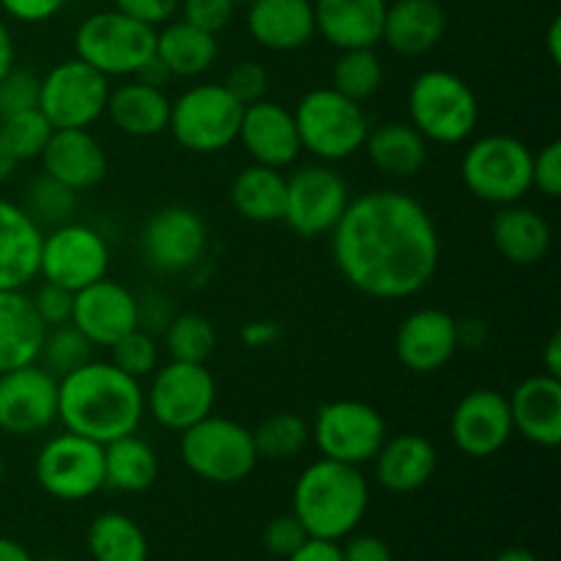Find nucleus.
Listing matches in <instances>:
<instances>
[{
    "instance_id": "obj_59",
    "label": "nucleus",
    "mask_w": 561,
    "mask_h": 561,
    "mask_svg": "<svg viewBox=\"0 0 561 561\" xmlns=\"http://www.w3.org/2000/svg\"><path fill=\"white\" fill-rule=\"evenodd\" d=\"M548 55H551L553 64H561V20L551 22V27H548Z\"/></svg>"
},
{
    "instance_id": "obj_44",
    "label": "nucleus",
    "mask_w": 561,
    "mask_h": 561,
    "mask_svg": "<svg viewBox=\"0 0 561 561\" xmlns=\"http://www.w3.org/2000/svg\"><path fill=\"white\" fill-rule=\"evenodd\" d=\"M38 82H42V77L14 66L0 80V118L11 113H22V110L38 107Z\"/></svg>"
},
{
    "instance_id": "obj_45",
    "label": "nucleus",
    "mask_w": 561,
    "mask_h": 561,
    "mask_svg": "<svg viewBox=\"0 0 561 561\" xmlns=\"http://www.w3.org/2000/svg\"><path fill=\"white\" fill-rule=\"evenodd\" d=\"M236 5H239L236 0H181L179 9L181 20L217 36L219 31L230 25Z\"/></svg>"
},
{
    "instance_id": "obj_31",
    "label": "nucleus",
    "mask_w": 561,
    "mask_h": 561,
    "mask_svg": "<svg viewBox=\"0 0 561 561\" xmlns=\"http://www.w3.org/2000/svg\"><path fill=\"white\" fill-rule=\"evenodd\" d=\"M115 129L131 137H157L168 131L170 99L164 88H153L131 77L118 88H110L107 110H104Z\"/></svg>"
},
{
    "instance_id": "obj_8",
    "label": "nucleus",
    "mask_w": 561,
    "mask_h": 561,
    "mask_svg": "<svg viewBox=\"0 0 561 561\" xmlns=\"http://www.w3.org/2000/svg\"><path fill=\"white\" fill-rule=\"evenodd\" d=\"M179 455L192 474L214 485L244 482L261 460L250 427L214 414L181 433Z\"/></svg>"
},
{
    "instance_id": "obj_53",
    "label": "nucleus",
    "mask_w": 561,
    "mask_h": 561,
    "mask_svg": "<svg viewBox=\"0 0 561 561\" xmlns=\"http://www.w3.org/2000/svg\"><path fill=\"white\" fill-rule=\"evenodd\" d=\"M285 561H343V548L334 540H318L307 537Z\"/></svg>"
},
{
    "instance_id": "obj_7",
    "label": "nucleus",
    "mask_w": 561,
    "mask_h": 561,
    "mask_svg": "<svg viewBox=\"0 0 561 561\" xmlns=\"http://www.w3.org/2000/svg\"><path fill=\"white\" fill-rule=\"evenodd\" d=\"M157 47V27L118 9L85 16L75 33L77 58L104 77H135Z\"/></svg>"
},
{
    "instance_id": "obj_42",
    "label": "nucleus",
    "mask_w": 561,
    "mask_h": 561,
    "mask_svg": "<svg viewBox=\"0 0 561 561\" xmlns=\"http://www.w3.org/2000/svg\"><path fill=\"white\" fill-rule=\"evenodd\" d=\"M91 351L93 345L88 343L85 334L77 332L71 323H64V327L47 329L38 362H42L44 370H49L55 378H60L66 376V373L77 370L80 365H85V362H91Z\"/></svg>"
},
{
    "instance_id": "obj_58",
    "label": "nucleus",
    "mask_w": 561,
    "mask_h": 561,
    "mask_svg": "<svg viewBox=\"0 0 561 561\" xmlns=\"http://www.w3.org/2000/svg\"><path fill=\"white\" fill-rule=\"evenodd\" d=\"M0 561H33L25 546H20L16 540L9 537H0Z\"/></svg>"
},
{
    "instance_id": "obj_49",
    "label": "nucleus",
    "mask_w": 561,
    "mask_h": 561,
    "mask_svg": "<svg viewBox=\"0 0 561 561\" xmlns=\"http://www.w3.org/2000/svg\"><path fill=\"white\" fill-rule=\"evenodd\" d=\"M531 190H540L546 197L561 195V142L553 140L540 153L531 157Z\"/></svg>"
},
{
    "instance_id": "obj_12",
    "label": "nucleus",
    "mask_w": 561,
    "mask_h": 561,
    "mask_svg": "<svg viewBox=\"0 0 561 561\" xmlns=\"http://www.w3.org/2000/svg\"><path fill=\"white\" fill-rule=\"evenodd\" d=\"M38 488L58 502H85L104 488V444L77 433L49 438L33 463Z\"/></svg>"
},
{
    "instance_id": "obj_39",
    "label": "nucleus",
    "mask_w": 561,
    "mask_h": 561,
    "mask_svg": "<svg viewBox=\"0 0 561 561\" xmlns=\"http://www.w3.org/2000/svg\"><path fill=\"white\" fill-rule=\"evenodd\" d=\"M164 348H168L170 359L175 362L206 365L217 348V332H214L211 321L201 312H181L168 323Z\"/></svg>"
},
{
    "instance_id": "obj_48",
    "label": "nucleus",
    "mask_w": 561,
    "mask_h": 561,
    "mask_svg": "<svg viewBox=\"0 0 561 561\" xmlns=\"http://www.w3.org/2000/svg\"><path fill=\"white\" fill-rule=\"evenodd\" d=\"M241 104H252L263 99L268 88V75L257 60H241V64L230 66L228 77L222 82Z\"/></svg>"
},
{
    "instance_id": "obj_18",
    "label": "nucleus",
    "mask_w": 561,
    "mask_h": 561,
    "mask_svg": "<svg viewBox=\"0 0 561 561\" xmlns=\"http://www.w3.org/2000/svg\"><path fill=\"white\" fill-rule=\"evenodd\" d=\"M69 323L85 334L93 348H110L121 337L140 329V301L129 288L102 277L99 283L77 290Z\"/></svg>"
},
{
    "instance_id": "obj_5",
    "label": "nucleus",
    "mask_w": 561,
    "mask_h": 561,
    "mask_svg": "<svg viewBox=\"0 0 561 561\" xmlns=\"http://www.w3.org/2000/svg\"><path fill=\"white\" fill-rule=\"evenodd\" d=\"M296 131L305 151L321 162H343L362 151L367 140L365 107L329 88H312L294 110Z\"/></svg>"
},
{
    "instance_id": "obj_34",
    "label": "nucleus",
    "mask_w": 561,
    "mask_h": 561,
    "mask_svg": "<svg viewBox=\"0 0 561 561\" xmlns=\"http://www.w3.org/2000/svg\"><path fill=\"white\" fill-rule=\"evenodd\" d=\"M230 203H233V208L247 222H283L285 175L279 170L252 162L230 184Z\"/></svg>"
},
{
    "instance_id": "obj_1",
    "label": "nucleus",
    "mask_w": 561,
    "mask_h": 561,
    "mask_svg": "<svg viewBox=\"0 0 561 561\" xmlns=\"http://www.w3.org/2000/svg\"><path fill=\"white\" fill-rule=\"evenodd\" d=\"M329 236L337 272L370 299L422 294L442 261L433 217L416 197L398 190H373L351 201Z\"/></svg>"
},
{
    "instance_id": "obj_36",
    "label": "nucleus",
    "mask_w": 561,
    "mask_h": 561,
    "mask_svg": "<svg viewBox=\"0 0 561 561\" xmlns=\"http://www.w3.org/2000/svg\"><path fill=\"white\" fill-rule=\"evenodd\" d=\"M88 553L93 561H148L146 531L124 513H102L88 526Z\"/></svg>"
},
{
    "instance_id": "obj_57",
    "label": "nucleus",
    "mask_w": 561,
    "mask_h": 561,
    "mask_svg": "<svg viewBox=\"0 0 561 561\" xmlns=\"http://www.w3.org/2000/svg\"><path fill=\"white\" fill-rule=\"evenodd\" d=\"M14 69V38H11L9 27L0 20V80Z\"/></svg>"
},
{
    "instance_id": "obj_38",
    "label": "nucleus",
    "mask_w": 561,
    "mask_h": 561,
    "mask_svg": "<svg viewBox=\"0 0 561 561\" xmlns=\"http://www.w3.org/2000/svg\"><path fill=\"white\" fill-rule=\"evenodd\" d=\"M252 442H255L257 458L290 460L310 444V425L299 414L277 411L252 431Z\"/></svg>"
},
{
    "instance_id": "obj_9",
    "label": "nucleus",
    "mask_w": 561,
    "mask_h": 561,
    "mask_svg": "<svg viewBox=\"0 0 561 561\" xmlns=\"http://www.w3.org/2000/svg\"><path fill=\"white\" fill-rule=\"evenodd\" d=\"M244 104L222 82H201L170 102L168 129L192 153H219L239 137Z\"/></svg>"
},
{
    "instance_id": "obj_20",
    "label": "nucleus",
    "mask_w": 561,
    "mask_h": 561,
    "mask_svg": "<svg viewBox=\"0 0 561 561\" xmlns=\"http://www.w3.org/2000/svg\"><path fill=\"white\" fill-rule=\"evenodd\" d=\"M458 348V321L438 307L414 310L403 318L394 334L398 362L405 370L420 373V376H431L447 367Z\"/></svg>"
},
{
    "instance_id": "obj_52",
    "label": "nucleus",
    "mask_w": 561,
    "mask_h": 561,
    "mask_svg": "<svg viewBox=\"0 0 561 561\" xmlns=\"http://www.w3.org/2000/svg\"><path fill=\"white\" fill-rule=\"evenodd\" d=\"M343 561H394L387 542L376 535H348L345 537Z\"/></svg>"
},
{
    "instance_id": "obj_61",
    "label": "nucleus",
    "mask_w": 561,
    "mask_h": 561,
    "mask_svg": "<svg viewBox=\"0 0 561 561\" xmlns=\"http://www.w3.org/2000/svg\"><path fill=\"white\" fill-rule=\"evenodd\" d=\"M493 561H540L529 548H507V551L499 553Z\"/></svg>"
},
{
    "instance_id": "obj_19",
    "label": "nucleus",
    "mask_w": 561,
    "mask_h": 561,
    "mask_svg": "<svg viewBox=\"0 0 561 561\" xmlns=\"http://www.w3.org/2000/svg\"><path fill=\"white\" fill-rule=\"evenodd\" d=\"M449 433L466 458L485 460L499 455L515 433L507 398L488 387L471 389L455 405Z\"/></svg>"
},
{
    "instance_id": "obj_25",
    "label": "nucleus",
    "mask_w": 561,
    "mask_h": 561,
    "mask_svg": "<svg viewBox=\"0 0 561 561\" xmlns=\"http://www.w3.org/2000/svg\"><path fill=\"white\" fill-rule=\"evenodd\" d=\"M247 31L272 53H294L316 36L312 0H252L247 3Z\"/></svg>"
},
{
    "instance_id": "obj_13",
    "label": "nucleus",
    "mask_w": 561,
    "mask_h": 561,
    "mask_svg": "<svg viewBox=\"0 0 561 561\" xmlns=\"http://www.w3.org/2000/svg\"><path fill=\"white\" fill-rule=\"evenodd\" d=\"M217 383L206 365L175 362L157 367L146 392V411L164 431L184 433L214 414Z\"/></svg>"
},
{
    "instance_id": "obj_37",
    "label": "nucleus",
    "mask_w": 561,
    "mask_h": 561,
    "mask_svg": "<svg viewBox=\"0 0 561 561\" xmlns=\"http://www.w3.org/2000/svg\"><path fill=\"white\" fill-rule=\"evenodd\" d=\"M383 82V64L378 58L376 47L340 49V58L334 60L332 88L354 102H367L376 96Z\"/></svg>"
},
{
    "instance_id": "obj_35",
    "label": "nucleus",
    "mask_w": 561,
    "mask_h": 561,
    "mask_svg": "<svg viewBox=\"0 0 561 561\" xmlns=\"http://www.w3.org/2000/svg\"><path fill=\"white\" fill-rule=\"evenodd\" d=\"M159 458L148 442L129 433L104 444V485L113 491L140 493L157 482Z\"/></svg>"
},
{
    "instance_id": "obj_30",
    "label": "nucleus",
    "mask_w": 561,
    "mask_h": 561,
    "mask_svg": "<svg viewBox=\"0 0 561 561\" xmlns=\"http://www.w3.org/2000/svg\"><path fill=\"white\" fill-rule=\"evenodd\" d=\"M47 327L25 290H0V373L38 362Z\"/></svg>"
},
{
    "instance_id": "obj_6",
    "label": "nucleus",
    "mask_w": 561,
    "mask_h": 561,
    "mask_svg": "<svg viewBox=\"0 0 561 561\" xmlns=\"http://www.w3.org/2000/svg\"><path fill=\"white\" fill-rule=\"evenodd\" d=\"M531 151L513 135H485L466 148L460 181L466 190L491 206L520 203L531 192Z\"/></svg>"
},
{
    "instance_id": "obj_40",
    "label": "nucleus",
    "mask_w": 561,
    "mask_h": 561,
    "mask_svg": "<svg viewBox=\"0 0 561 561\" xmlns=\"http://www.w3.org/2000/svg\"><path fill=\"white\" fill-rule=\"evenodd\" d=\"M49 135H53V124L44 118L38 107L0 118V140L16 162H31V159L42 157Z\"/></svg>"
},
{
    "instance_id": "obj_33",
    "label": "nucleus",
    "mask_w": 561,
    "mask_h": 561,
    "mask_svg": "<svg viewBox=\"0 0 561 561\" xmlns=\"http://www.w3.org/2000/svg\"><path fill=\"white\" fill-rule=\"evenodd\" d=\"M153 55L162 60L170 77H201L217 60V36L184 20L168 22L162 31H157Z\"/></svg>"
},
{
    "instance_id": "obj_29",
    "label": "nucleus",
    "mask_w": 561,
    "mask_h": 561,
    "mask_svg": "<svg viewBox=\"0 0 561 561\" xmlns=\"http://www.w3.org/2000/svg\"><path fill=\"white\" fill-rule=\"evenodd\" d=\"M551 225L529 206H499L491 219V241L504 261L515 266H535L551 250Z\"/></svg>"
},
{
    "instance_id": "obj_11",
    "label": "nucleus",
    "mask_w": 561,
    "mask_h": 561,
    "mask_svg": "<svg viewBox=\"0 0 561 561\" xmlns=\"http://www.w3.org/2000/svg\"><path fill=\"white\" fill-rule=\"evenodd\" d=\"M310 438L321 458L365 466L387 442V422L365 400H329L316 411Z\"/></svg>"
},
{
    "instance_id": "obj_43",
    "label": "nucleus",
    "mask_w": 561,
    "mask_h": 561,
    "mask_svg": "<svg viewBox=\"0 0 561 561\" xmlns=\"http://www.w3.org/2000/svg\"><path fill=\"white\" fill-rule=\"evenodd\" d=\"M110 362H113L118 370H124L126 376L140 381V378L151 376L159 367V348L157 343H153L151 334L135 329V332L121 337L115 345H110Z\"/></svg>"
},
{
    "instance_id": "obj_26",
    "label": "nucleus",
    "mask_w": 561,
    "mask_h": 561,
    "mask_svg": "<svg viewBox=\"0 0 561 561\" xmlns=\"http://www.w3.org/2000/svg\"><path fill=\"white\" fill-rule=\"evenodd\" d=\"M316 33L332 47H376L381 42L387 0H316Z\"/></svg>"
},
{
    "instance_id": "obj_55",
    "label": "nucleus",
    "mask_w": 561,
    "mask_h": 561,
    "mask_svg": "<svg viewBox=\"0 0 561 561\" xmlns=\"http://www.w3.org/2000/svg\"><path fill=\"white\" fill-rule=\"evenodd\" d=\"M135 80L148 82V85H153V88H164V85H168V80H173V77H170V71L164 69L162 60H159L157 55H153V58L148 60V64L142 66L140 71H137Z\"/></svg>"
},
{
    "instance_id": "obj_62",
    "label": "nucleus",
    "mask_w": 561,
    "mask_h": 561,
    "mask_svg": "<svg viewBox=\"0 0 561 561\" xmlns=\"http://www.w3.org/2000/svg\"><path fill=\"white\" fill-rule=\"evenodd\" d=\"M236 3H252V0H236Z\"/></svg>"
},
{
    "instance_id": "obj_54",
    "label": "nucleus",
    "mask_w": 561,
    "mask_h": 561,
    "mask_svg": "<svg viewBox=\"0 0 561 561\" xmlns=\"http://www.w3.org/2000/svg\"><path fill=\"white\" fill-rule=\"evenodd\" d=\"M279 337V327L274 321H250L241 329V343L250 348H266L274 345Z\"/></svg>"
},
{
    "instance_id": "obj_41",
    "label": "nucleus",
    "mask_w": 561,
    "mask_h": 561,
    "mask_svg": "<svg viewBox=\"0 0 561 561\" xmlns=\"http://www.w3.org/2000/svg\"><path fill=\"white\" fill-rule=\"evenodd\" d=\"M77 195L80 192L69 190L66 184H60V181L49 179L47 173L38 175L36 181H31V186H27V195H25V211L31 214L33 222L42 228V225H49V228H55V225H64L69 222L71 214L77 211Z\"/></svg>"
},
{
    "instance_id": "obj_17",
    "label": "nucleus",
    "mask_w": 561,
    "mask_h": 561,
    "mask_svg": "<svg viewBox=\"0 0 561 561\" xmlns=\"http://www.w3.org/2000/svg\"><path fill=\"white\" fill-rule=\"evenodd\" d=\"M140 247L146 261L164 274L190 272L208 250V228L190 206H162L148 217Z\"/></svg>"
},
{
    "instance_id": "obj_15",
    "label": "nucleus",
    "mask_w": 561,
    "mask_h": 561,
    "mask_svg": "<svg viewBox=\"0 0 561 561\" xmlns=\"http://www.w3.org/2000/svg\"><path fill=\"white\" fill-rule=\"evenodd\" d=\"M110 247L99 230L82 222L55 225L42 239V257H38V277L44 283L77 290L107 277Z\"/></svg>"
},
{
    "instance_id": "obj_32",
    "label": "nucleus",
    "mask_w": 561,
    "mask_h": 561,
    "mask_svg": "<svg viewBox=\"0 0 561 561\" xmlns=\"http://www.w3.org/2000/svg\"><path fill=\"white\" fill-rule=\"evenodd\" d=\"M373 168L394 179H411L427 164V140L403 121L381 124L367 131V140L362 146Z\"/></svg>"
},
{
    "instance_id": "obj_27",
    "label": "nucleus",
    "mask_w": 561,
    "mask_h": 561,
    "mask_svg": "<svg viewBox=\"0 0 561 561\" xmlns=\"http://www.w3.org/2000/svg\"><path fill=\"white\" fill-rule=\"evenodd\" d=\"M373 463H376V480L383 491L414 493L436 474L438 453L431 438L420 433H400L392 438L387 436Z\"/></svg>"
},
{
    "instance_id": "obj_22",
    "label": "nucleus",
    "mask_w": 561,
    "mask_h": 561,
    "mask_svg": "<svg viewBox=\"0 0 561 561\" xmlns=\"http://www.w3.org/2000/svg\"><path fill=\"white\" fill-rule=\"evenodd\" d=\"M513 431L537 447L553 449L561 442V378L537 373L524 378L507 398Z\"/></svg>"
},
{
    "instance_id": "obj_46",
    "label": "nucleus",
    "mask_w": 561,
    "mask_h": 561,
    "mask_svg": "<svg viewBox=\"0 0 561 561\" xmlns=\"http://www.w3.org/2000/svg\"><path fill=\"white\" fill-rule=\"evenodd\" d=\"M307 537L310 535H307L305 526L299 524V518H296L294 513L274 515L266 524V529H263V548H266L272 557L288 559Z\"/></svg>"
},
{
    "instance_id": "obj_16",
    "label": "nucleus",
    "mask_w": 561,
    "mask_h": 561,
    "mask_svg": "<svg viewBox=\"0 0 561 561\" xmlns=\"http://www.w3.org/2000/svg\"><path fill=\"white\" fill-rule=\"evenodd\" d=\"M58 422V378L38 362L0 373V431L31 438Z\"/></svg>"
},
{
    "instance_id": "obj_14",
    "label": "nucleus",
    "mask_w": 561,
    "mask_h": 561,
    "mask_svg": "<svg viewBox=\"0 0 561 561\" xmlns=\"http://www.w3.org/2000/svg\"><path fill=\"white\" fill-rule=\"evenodd\" d=\"M351 203L348 181L329 164H305L285 179L283 222L301 239L332 233Z\"/></svg>"
},
{
    "instance_id": "obj_3",
    "label": "nucleus",
    "mask_w": 561,
    "mask_h": 561,
    "mask_svg": "<svg viewBox=\"0 0 561 561\" xmlns=\"http://www.w3.org/2000/svg\"><path fill=\"white\" fill-rule=\"evenodd\" d=\"M370 504V485L359 466L318 458L294 485V510L305 531L318 540H345L359 529Z\"/></svg>"
},
{
    "instance_id": "obj_28",
    "label": "nucleus",
    "mask_w": 561,
    "mask_h": 561,
    "mask_svg": "<svg viewBox=\"0 0 561 561\" xmlns=\"http://www.w3.org/2000/svg\"><path fill=\"white\" fill-rule=\"evenodd\" d=\"M447 31V14L438 0H394L387 3L381 42L398 55H425L438 47Z\"/></svg>"
},
{
    "instance_id": "obj_47",
    "label": "nucleus",
    "mask_w": 561,
    "mask_h": 561,
    "mask_svg": "<svg viewBox=\"0 0 561 561\" xmlns=\"http://www.w3.org/2000/svg\"><path fill=\"white\" fill-rule=\"evenodd\" d=\"M33 310L42 318V323L47 329L64 327V323L71 321V310H75V294L60 285L44 283L36 294L31 296Z\"/></svg>"
},
{
    "instance_id": "obj_24",
    "label": "nucleus",
    "mask_w": 561,
    "mask_h": 561,
    "mask_svg": "<svg viewBox=\"0 0 561 561\" xmlns=\"http://www.w3.org/2000/svg\"><path fill=\"white\" fill-rule=\"evenodd\" d=\"M42 228L11 201H0V290H22L38 277Z\"/></svg>"
},
{
    "instance_id": "obj_23",
    "label": "nucleus",
    "mask_w": 561,
    "mask_h": 561,
    "mask_svg": "<svg viewBox=\"0 0 561 561\" xmlns=\"http://www.w3.org/2000/svg\"><path fill=\"white\" fill-rule=\"evenodd\" d=\"M44 173L69 190H93L107 175V153L88 129H53L42 151Z\"/></svg>"
},
{
    "instance_id": "obj_10",
    "label": "nucleus",
    "mask_w": 561,
    "mask_h": 561,
    "mask_svg": "<svg viewBox=\"0 0 561 561\" xmlns=\"http://www.w3.org/2000/svg\"><path fill=\"white\" fill-rule=\"evenodd\" d=\"M107 77L80 58L60 60L38 82V110L53 129H88L107 110Z\"/></svg>"
},
{
    "instance_id": "obj_60",
    "label": "nucleus",
    "mask_w": 561,
    "mask_h": 561,
    "mask_svg": "<svg viewBox=\"0 0 561 561\" xmlns=\"http://www.w3.org/2000/svg\"><path fill=\"white\" fill-rule=\"evenodd\" d=\"M16 159L11 157L9 153V148L3 146V140H0V184H3V181H9L11 175H14V170H16Z\"/></svg>"
},
{
    "instance_id": "obj_56",
    "label": "nucleus",
    "mask_w": 561,
    "mask_h": 561,
    "mask_svg": "<svg viewBox=\"0 0 561 561\" xmlns=\"http://www.w3.org/2000/svg\"><path fill=\"white\" fill-rule=\"evenodd\" d=\"M542 367L548 373V376L553 378H561V334L553 332L551 340L546 343V348H542Z\"/></svg>"
},
{
    "instance_id": "obj_4",
    "label": "nucleus",
    "mask_w": 561,
    "mask_h": 561,
    "mask_svg": "<svg viewBox=\"0 0 561 561\" xmlns=\"http://www.w3.org/2000/svg\"><path fill=\"white\" fill-rule=\"evenodd\" d=\"M411 126L438 146L469 140L480 121L477 93L463 77L444 69L422 71L409 88Z\"/></svg>"
},
{
    "instance_id": "obj_2",
    "label": "nucleus",
    "mask_w": 561,
    "mask_h": 561,
    "mask_svg": "<svg viewBox=\"0 0 561 561\" xmlns=\"http://www.w3.org/2000/svg\"><path fill=\"white\" fill-rule=\"evenodd\" d=\"M146 416V389L113 362H85L58 378V422L69 433L110 444L137 433Z\"/></svg>"
},
{
    "instance_id": "obj_51",
    "label": "nucleus",
    "mask_w": 561,
    "mask_h": 561,
    "mask_svg": "<svg viewBox=\"0 0 561 561\" xmlns=\"http://www.w3.org/2000/svg\"><path fill=\"white\" fill-rule=\"evenodd\" d=\"M64 5L66 0H0V9H3L11 20L27 22V25L53 20V16L60 14Z\"/></svg>"
},
{
    "instance_id": "obj_63",
    "label": "nucleus",
    "mask_w": 561,
    "mask_h": 561,
    "mask_svg": "<svg viewBox=\"0 0 561 561\" xmlns=\"http://www.w3.org/2000/svg\"><path fill=\"white\" fill-rule=\"evenodd\" d=\"M47 561H60V559H47Z\"/></svg>"
},
{
    "instance_id": "obj_50",
    "label": "nucleus",
    "mask_w": 561,
    "mask_h": 561,
    "mask_svg": "<svg viewBox=\"0 0 561 561\" xmlns=\"http://www.w3.org/2000/svg\"><path fill=\"white\" fill-rule=\"evenodd\" d=\"M113 3L115 9L124 11V14L157 27V25H164V22L179 11L181 0H113Z\"/></svg>"
},
{
    "instance_id": "obj_21",
    "label": "nucleus",
    "mask_w": 561,
    "mask_h": 561,
    "mask_svg": "<svg viewBox=\"0 0 561 561\" xmlns=\"http://www.w3.org/2000/svg\"><path fill=\"white\" fill-rule=\"evenodd\" d=\"M236 140L244 146L252 162L274 170H283L288 164H294L301 151L294 113L285 110L283 104L268 102V99H257V102L244 104L239 137Z\"/></svg>"
}]
</instances>
